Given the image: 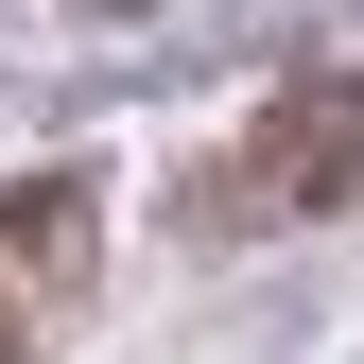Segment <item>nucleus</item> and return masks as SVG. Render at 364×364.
Instances as JSON below:
<instances>
[{
  "label": "nucleus",
  "mask_w": 364,
  "mask_h": 364,
  "mask_svg": "<svg viewBox=\"0 0 364 364\" xmlns=\"http://www.w3.org/2000/svg\"><path fill=\"white\" fill-rule=\"evenodd\" d=\"M87 243H105L87 173H18V191H0V364H35L87 312Z\"/></svg>",
  "instance_id": "obj_2"
},
{
  "label": "nucleus",
  "mask_w": 364,
  "mask_h": 364,
  "mask_svg": "<svg viewBox=\"0 0 364 364\" xmlns=\"http://www.w3.org/2000/svg\"><path fill=\"white\" fill-rule=\"evenodd\" d=\"M364 191V87L347 70H312V87H278L260 105V139H243V173H225V225H295V208H347Z\"/></svg>",
  "instance_id": "obj_1"
}]
</instances>
